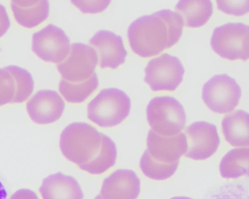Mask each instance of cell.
I'll list each match as a JSON object with an SVG mask.
<instances>
[{
    "mask_svg": "<svg viewBox=\"0 0 249 199\" xmlns=\"http://www.w3.org/2000/svg\"><path fill=\"white\" fill-rule=\"evenodd\" d=\"M11 7L17 22L26 28L38 26L49 15L48 0H12Z\"/></svg>",
    "mask_w": 249,
    "mask_h": 199,
    "instance_id": "obj_18",
    "label": "cell"
},
{
    "mask_svg": "<svg viewBox=\"0 0 249 199\" xmlns=\"http://www.w3.org/2000/svg\"><path fill=\"white\" fill-rule=\"evenodd\" d=\"M34 82L32 75L24 68L10 65L0 70V105L22 103L32 94Z\"/></svg>",
    "mask_w": 249,
    "mask_h": 199,
    "instance_id": "obj_10",
    "label": "cell"
},
{
    "mask_svg": "<svg viewBox=\"0 0 249 199\" xmlns=\"http://www.w3.org/2000/svg\"><path fill=\"white\" fill-rule=\"evenodd\" d=\"M219 172L227 179L249 177V148H235L227 152L220 161Z\"/></svg>",
    "mask_w": 249,
    "mask_h": 199,
    "instance_id": "obj_20",
    "label": "cell"
},
{
    "mask_svg": "<svg viewBox=\"0 0 249 199\" xmlns=\"http://www.w3.org/2000/svg\"><path fill=\"white\" fill-rule=\"evenodd\" d=\"M146 115L151 129L161 135H176L181 133L186 123L183 106L171 96L151 99L147 106Z\"/></svg>",
    "mask_w": 249,
    "mask_h": 199,
    "instance_id": "obj_4",
    "label": "cell"
},
{
    "mask_svg": "<svg viewBox=\"0 0 249 199\" xmlns=\"http://www.w3.org/2000/svg\"><path fill=\"white\" fill-rule=\"evenodd\" d=\"M59 147L66 159L91 174H101L116 163L114 141L85 122L67 126L61 133Z\"/></svg>",
    "mask_w": 249,
    "mask_h": 199,
    "instance_id": "obj_1",
    "label": "cell"
},
{
    "mask_svg": "<svg viewBox=\"0 0 249 199\" xmlns=\"http://www.w3.org/2000/svg\"><path fill=\"white\" fill-rule=\"evenodd\" d=\"M147 147L149 155L158 163L179 164L187 149L186 136L181 132L174 135H161L151 129L147 135Z\"/></svg>",
    "mask_w": 249,
    "mask_h": 199,
    "instance_id": "obj_12",
    "label": "cell"
},
{
    "mask_svg": "<svg viewBox=\"0 0 249 199\" xmlns=\"http://www.w3.org/2000/svg\"><path fill=\"white\" fill-rule=\"evenodd\" d=\"M222 130L227 142L235 147H249V113L235 110L222 119Z\"/></svg>",
    "mask_w": 249,
    "mask_h": 199,
    "instance_id": "obj_17",
    "label": "cell"
},
{
    "mask_svg": "<svg viewBox=\"0 0 249 199\" xmlns=\"http://www.w3.org/2000/svg\"><path fill=\"white\" fill-rule=\"evenodd\" d=\"M98 85V78L95 73L89 79L80 83H70L61 78L59 91L68 102L81 103L94 92Z\"/></svg>",
    "mask_w": 249,
    "mask_h": 199,
    "instance_id": "obj_21",
    "label": "cell"
},
{
    "mask_svg": "<svg viewBox=\"0 0 249 199\" xmlns=\"http://www.w3.org/2000/svg\"><path fill=\"white\" fill-rule=\"evenodd\" d=\"M187 149L185 156L194 160H203L217 150L220 138L216 127L204 121H196L186 129Z\"/></svg>",
    "mask_w": 249,
    "mask_h": 199,
    "instance_id": "obj_11",
    "label": "cell"
},
{
    "mask_svg": "<svg viewBox=\"0 0 249 199\" xmlns=\"http://www.w3.org/2000/svg\"><path fill=\"white\" fill-rule=\"evenodd\" d=\"M89 44L96 51L101 68L115 69L124 64L127 54L121 36L108 30L98 31Z\"/></svg>",
    "mask_w": 249,
    "mask_h": 199,
    "instance_id": "obj_13",
    "label": "cell"
},
{
    "mask_svg": "<svg viewBox=\"0 0 249 199\" xmlns=\"http://www.w3.org/2000/svg\"><path fill=\"white\" fill-rule=\"evenodd\" d=\"M219 10L235 16L249 12V0H216Z\"/></svg>",
    "mask_w": 249,
    "mask_h": 199,
    "instance_id": "obj_23",
    "label": "cell"
},
{
    "mask_svg": "<svg viewBox=\"0 0 249 199\" xmlns=\"http://www.w3.org/2000/svg\"><path fill=\"white\" fill-rule=\"evenodd\" d=\"M178 165H165L158 163L150 157L146 149L142 154L140 161V166L144 175L156 181L165 180L170 178L175 173Z\"/></svg>",
    "mask_w": 249,
    "mask_h": 199,
    "instance_id": "obj_22",
    "label": "cell"
},
{
    "mask_svg": "<svg viewBox=\"0 0 249 199\" xmlns=\"http://www.w3.org/2000/svg\"><path fill=\"white\" fill-rule=\"evenodd\" d=\"M176 13L188 27L198 28L206 23L213 12L210 0H180L175 6Z\"/></svg>",
    "mask_w": 249,
    "mask_h": 199,
    "instance_id": "obj_19",
    "label": "cell"
},
{
    "mask_svg": "<svg viewBox=\"0 0 249 199\" xmlns=\"http://www.w3.org/2000/svg\"><path fill=\"white\" fill-rule=\"evenodd\" d=\"M233 199L232 198H224V199Z\"/></svg>",
    "mask_w": 249,
    "mask_h": 199,
    "instance_id": "obj_27",
    "label": "cell"
},
{
    "mask_svg": "<svg viewBox=\"0 0 249 199\" xmlns=\"http://www.w3.org/2000/svg\"><path fill=\"white\" fill-rule=\"evenodd\" d=\"M130 99L117 88L102 90L88 104L87 117L99 127H112L120 124L128 116Z\"/></svg>",
    "mask_w": 249,
    "mask_h": 199,
    "instance_id": "obj_3",
    "label": "cell"
},
{
    "mask_svg": "<svg viewBox=\"0 0 249 199\" xmlns=\"http://www.w3.org/2000/svg\"><path fill=\"white\" fill-rule=\"evenodd\" d=\"M9 199H39L36 194L28 189H21L16 191Z\"/></svg>",
    "mask_w": 249,
    "mask_h": 199,
    "instance_id": "obj_25",
    "label": "cell"
},
{
    "mask_svg": "<svg viewBox=\"0 0 249 199\" xmlns=\"http://www.w3.org/2000/svg\"><path fill=\"white\" fill-rule=\"evenodd\" d=\"M241 96L240 86L226 74L215 75L203 85L202 98L212 111L230 113L238 105Z\"/></svg>",
    "mask_w": 249,
    "mask_h": 199,
    "instance_id": "obj_6",
    "label": "cell"
},
{
    "mask_svg": "<svg viewBox=\"0 0 249 199\" xmlns=\"http://www.w3.org/2000/svg\"><path fill=\"white\" fill-rule=\"evenodd\" d=\"M32 50L42 60L58 64L70 52V40L63 30L50 24L33 34Z\"/></svg>",
    "mask_w": 249,
    "mask_h": 199,
    "instance_id": "obj_9",
    "label": "cell"
},
{
    "mask_svg": "<svg viewBox=\"0 0 249 199\" xmlns=\"http://www.w3.org/2000/svg\"><path fill=\"white\" fill-rule=\"evenodd\" d=\"M71 3L85 14H96L105 10L110 0H71Z\"/></svg>",
    "mask_w": 249,
    "mask_h": 199,
    "instance_id": "obj_24",
    "label": "cell"
},
{
    "mask_svg": "<svg viewBox=\"0 0 249 199\" xmlns=\"http://www.w3.org/2000/svg\"><path fill=\"white\" fill-rule=\"evenodd\" d=\"M184 71L179 58L164 53L148 62L144 81L153 91H173L182 82Z\"/></svg>",
    "mask_w": 249,
    "mask_h": 199,
    "instance_id": "obj_7",
    "label": "cell"
},
{
    "mask_svg": "<svg viewBox=\"0 0 249 199\" xmlns=\"http://www.w3.org/2000/svg\"><path fill=\"white\" fill-rule=\"evenodd\" d=\"M39 191L43 199H83L84 194L77 180L61 172L44 178Z\"/></svg>",
    "mask_w": 249,
    "mask_h": 199,
    "instance_id": "obj_16",
    "label": "cell"
},
{
    "mask_svg": "<svg viewBox=\"0 0 249 199\" xmlns=\"http://www.w3.org/2000/svg\"><path fill=\"white\" fill-rule=\"evenodd\" d=\"M140 186V180L134 171L117 169L104 179L100 192L94 199H136Z\"/></svg>",
    "mask_w": 249,
    "mask_h": 199,
    "instance_id": "obj_15",
    "label": "cell"
},
{
    "mask_svg": "<svg viewBox=\"0 0 249 199\" xmlns=\"http://www.w3.org/2000/svg\"><path fill=\"white\" fill-rule=\"evenodd\" d=\"M98 60L96 51L81 43L72 44L68 55L57 65L62 78L70 83H80L91 78Z\"/></svg>",
    "mask_w": 249,
    "mask_h": 199,
    "instance_id": "obj_8",
    "label": "cell"
},
{
    "mask_svg": "<svg viewBox=\"0 0 249 199\" xmlns=\"http://www.w3.org/2000/svg\"><path fill=\"white\" fill-rule=\"evenodd\" d=\"M211 46L224 59L247 60L249 59V25L228 22L216 27L212 35Z\"/></svg>",
    "mask_w": 249,
    "mask_h": 199,
    "instance_id": "obj_5",
    "label": "cell"
},
{
    "mask_svg": "<svg viewBox=\"0 0 249 199\" xmlns=\"http://www.w3.org/2000/svg\"><path fill=\"white\" fill-rule=\"evenodd\" d=\"M181 16L170 9H162L133 21L127 30L132 51L143 57H151L175 45L183 32Z\"/></svg>",
    "mask_w": 249,
    "mask_h": 199,
    "instance_id": "obj_2",
    "label": "cell"
},
{
    "mask_svg": "<svg viewBox=\"0 0 249 199\" xmlns=\"http://www.w3.org/2000/svg\"><path fill=\"white\" fill-rule=\"evenodd\" d=\"M170 199H193L188 198L187 197L179 196V197H175L172 198Z\"/></svg>",
    "mask_w": 249,
    "mask_h": 199,
    "instance_id": "obj_26",
    "label": "cell"
},
{
    "mask_svg": "<svg viewBox=\"0 0 249 199\" xmlns=\"http://www.w3.org/2000/svg\"><path fill=\"white\" fill-rule=\"evenodd\" d=\"M65 102L58 93L51 90L38 91L27 102L26 109L31 120L38 124L52 123L61 116Z\"/></svg>",
    "mask_w": 249,
    "mask_h": 199,
    "instance_id": "obj_14",
    "label": "cell"
}]
</instances>
